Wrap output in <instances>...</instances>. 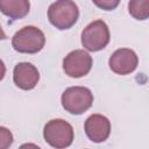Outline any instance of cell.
I'll list each match as a JSON object with an SVG mask.
<instances>
[{
  "instance_id": "cell-1",
  "label": "cell",
  "mask_w": 149,
  "mask_h": 149,
  "mask_svg": "<svg viewBox=\"0 0 149 149\" xmlns=\"http://www.w3.org/2000/svg\"><path fill=\"white\" fill-rule=\"evenodd\" d=\"M79 17L78 6L72 0H56L48 8L50 23L59 30L70 29Z\"/></svg>"
},
{
  "instance_id": "cell-2",
  "label": "cell",
  "mask_w": 149,
  "mask_h": 149,
  "mask_svg": "<svg viewBox=\"0 0 149 149\" xmlns=\"http://www.w3.org/2000/svg\"><path fill=\"white\" fill-rule=\"evenodd\" d=\"M45 44L43 31L34 26H26L12 37V47L21 54H37Z\"/></svg>"
},
{
  "instance_id": "cell-3",
  "label": "cell",
  "mask_w": 149,
  "mask_h": 149,
  "mask_svg": "<svg viewBox=\"0 0 149 149\" xmlns=\"http://www.w3.org/2000/svg\"><path fill=\"white\" fill-rule=\"evenodd\" d=\"M43 137L45 142L56 148L63 149L72 144L74 133L72 126L63 119H52L44 126Z\"/></svg>"
},
{
  "instance_id": "cell-4",
  "label": "cell",
  "mask_w": 149,
  "mask_h": 149,
  "mask_svg": "<svg viewBox=\"0 0 149 149\" xmlns=\"http://www.w3.org/2000/svg\"><path fill=\"white\" fill-rule=\"evenodd\" d=\"M63 108L73 115H79L86 112L93 104V93L84 86L68 87L61 97Z\"/></svg>"
},
{
  "instance_id": "cell-5",
  "label": "cell",
  "mask_w": 149,
  "mask_h": 149,
  "mask_svg": "<svg viewBox=\"0 0 149 149\" xmlns=\"http://www.w3.org/2000/svg\"><path fill=\"white\" fill-rule=\"evenodd\" d=\"M109 29L105 21L95 20L81 31V44L88 51H99L109 43Z\"/></svg>"
},
{
  "instance_id": "cell-6",
  "label": "cell",
  "mask_w": 149,
  "mask_h": 149,
  "mask_svg": "<svg viewBox=\"0 0 149 149\" xmlns=\"http://www.w3.org/2000/svg\"><path fill=\"white\" fill-rule=\"evenodd\" d=\"M92 64L93 59L87 51L76 49L69 52L63 59V70L71 78H80L90 72Z\"/></svg>"
},
{
  "instance_id": "cell-7",
  "label": "cell",
  "mask_w": 149,
  "mask_h": 149,
  "mask_svg": "<svg viewBox=\"0 0 149 149\" xmlns=\"http://www.w3.org/2000/svg\"><path fill=\"white\" fill-rule=\"evenodd\" d=\"M137 64H139L137 55L135 54L134 50L128 48H121L115 50L108 59L109 69L114 73L121 76L132 73L137 68Z\"/></svg>"
},
{
  "instance_id": "cell-8",
  "label": "cell",
  "mask_w": 149,
  "mask_h": 149,
  "mask_svg": "<svg viewBox=\"0 0 149 149\" xmlns=\"http://www.w3.org/2000/svg\"><path fill=\"white\" fill-rule=\"evenodd\" d=\"M86 136L95 143L104 142L108 139L111 133V121L101 114L90 115L84 125Z\"/></svg>"
},
{
  "instance_id": "cell-9",
  "label": "cell",
  "mask_w": 149,
  "mask_h": 149,
  "mask_svg": "<svg viewBox=\"0 0 149 149\" xmlns=\"http://www.w3.org/2000/svg\"><path fill=\"white\" fill-rule=\"evenodd\" d=\"M13 80L19 88L29 91L37 85L40 80V72L31 63L22 62L15 65L13 71Z\"/></svg>"
},
{
  "instance_id": "cell-10",
  "label": "cell",
  "mask_w": 149,
  "mask_h": 149,
  "mask_svg": "<svg viewBox=\"0 0 149 149\" xmlns=\"http://www.w3.org/2000/svg\"><path fill=\"white\" fill-rule=\"evenodd\" d=\"M29 9V0H0V12L12 20L24 17Z\"/></svg>"
},
{
  "instance_id": "cell-11",
  "label": "cell",
  "mask_w": 149,
  "mask_h": 149,
  "mask_svg": "<svg viewBox=\"0 0 149 149\" xmlns=\"http://www.w3.org/2000/svg\"><path fill=\"white\" fill-rule=\"evenodd\" d=\"M128 12L136 20H147L149 17V0H130Z\"/></svg>"
},
{
  "instance_id": "cell-12",
  "label": "cell",
  "mask_w": 149,
  "mask_h": 149,
  "mask_svg": "<svg viewBox=\"0 0 149 149\" xmlns=\"http://www.w3.org/2000/svg\"><path fill=\"white\" fill-rule=\"evenodd\" d=\"M13 134L12 132L6 128L0 126V149H7L12 146L13 143Z\"/></svg>"
},
{
  "instance_id": "cell-13",
  "label": "cell",
  "mask_w": 149,
  "mask_h": 149,
  "mask_svg": "<svg viewBox=\"0 0 149 149\" xmlns=\"http://www.w3.org/2000/svg\"><path fill=\"white\" fill-rule=\"evenodd\" d=\"M92 2L100 9L113 10L119 6L120 0H92Z\"/></svg>"
},
{
  "instance_id": "cell-14",
  "label": "cell",
  "mask_w": 149,
  "mask_h": 149,
  "mask_svg": "<svg viewBox=\"0 0 149 149\" xmlns=\"http://www.w3.org/2000/svg\"><path fill=\"white\" fill-rule=\"evenodd\" d=\"M5 74H6V66H5V63L0 59V81L3 79Z\"/></svg>"
},
{
  "instance_id": "cell-15",
  "label": "cell",
  "mask_w": 149,
  "mask_h": 149,
  "mask_svg": "<svg viewBox=\"0 0 149 149\" xmlns=\"http://www.w3.org/2000/svg\"><path fill=\"white\" fill-rule=\"evenodd\" d=\"M6 38H7V36H6V34H5L3 29H2V27L0 26V40H6Z\"/></svg>"
}]
</instances>
